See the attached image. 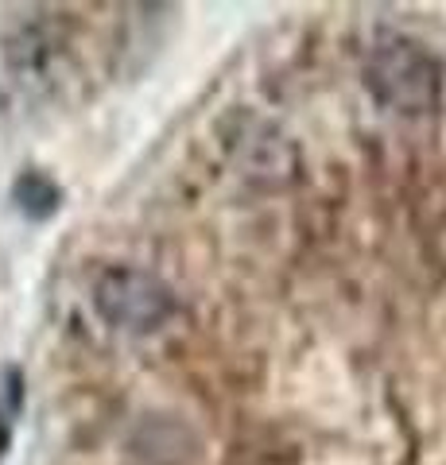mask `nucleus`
I'll return each mask as SVG.
<instances>
[{"instance_id":"3","label":"nucleus","mask_w":446,"mask_h":465,"mask_svg":"<svg viewBox=\"0 0 446 465\" xmlns=\"http://www.w3.org/2000/svg\"><path fill=\"white\" fill-rule=\"evenodd\" d=\"M16 202H20L24 213L47 217L55 206H59V191H55L43 174H24V179L16 183Z\"/></svg>"},{"instance_id":"1","label":"nucleus","mask_w":446,"mask_h":465,"mask_svg":"<svg viewBox=\"0 0 446 465\" xmlns=\"http://www.w3.org/2000/svg\"><path fill=\"white\" fill-rule=\"evenodd\" d=\"M94 302L109 326L133 330V333L155 330L171 314V307H175L167 283H160L152 272H140V268L105 272L94 287Z\"/></svg>"},{"instance_id":"2","label":"nucleus","mask_w":446,"mask_h":465,"mask_svg":"<svg viewBox=\"0 0 446 465\" xmlns=\"http://www.w3.org/2000/svg\"><path fill=\"white\" fill-rule=\"evenodd\" d=\"M372 85L388 90L384 97L392 101V105L423 109V105H431V94H435V70L411 47L392 43V47H381L377 58H372Z\"/></svg>"}]
</instances>
